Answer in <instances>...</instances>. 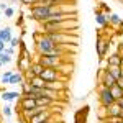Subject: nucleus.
Wrapping results in <instances>:
<instances>
[{"instance_id":"obj_1","label":"nucleus","mask_w":123,"mask_h":123,"mask_svg":"<svg viewBox=\"0 0 123 123\" xmlns=\"http://www.w3.org/2000/svg\"><path fill=\"white\" fill-rule=\"evenodd\" d=\"M35 44H36V53L38 56H56V57H64L66 56L67 46H59L54 44L46 35L41 31L35 33Z\"/></svg>"},{"instance_id":"obj_2","label":"nucleus","mask_w":123,"mask_h":123,"mask_svg":"<svg viewBox=\"0 0 123 123\" xmlns=\"http://www.w3.org/2000/svg\"><path fill=\"white\" fill-rule=\"evenodd\" d=\"M41 31L43 33H72V35H79V20H66V21H59V23H49V21H43L39 23Z\"/></svg>"},{"instance_id":"obj_3","label":"nucleus","mask_w":123,"mask_h":123,"mask_svg":"<svg viewBox=\"0 0 123 123\" xmlns=\"http://www.w3.org/2000/svg\"><path fill=\"white\" fill-rule=\"evenodd\" d=\"M51 17V5H46L44 2H35L33 5H30V18L43 23Z\"/></svg>"},{"instance_id":"obj_4","label":"nucleus","mask_w":123,"mask_h":123,"mask_svg":"<svg viewBox=\"0 0 123 123\" xmlns=\"http://www.w3.org/2000/svg\"><path fill=\"white\" fill-rule=\"evenodd\" d=\"M48 38L51 39L54 44L59 46H77L79 44V35H72V33H44Z\"/></svg>"},{"instance_id":"obj_5","label":"nucleus","mask_w":123,"mask_h":123,"mask_svg":"<svg viewBox=\"0 0 123 123\" xmlns=\"http://www.w3.org/2000/svg\"><path fill=\"white\" fill-rule=\"evenodd\" d=\"M38 61L44 69H59V66L62 62H66L62 57H56V56H38Z\"/></svg>"},{"instance_id":"obj_6","label":"nucleus","mask_w":123,"mask_h":123,"mask_svg":"<svg viewBox=\"0 0 123 123\" xmlns=\"http://www.w3.org/2000/svg\"><path fill=\"white\" fill-rule=\"evenodd\" d=\"M95 49H97V54H98V59L102 61L107 57L108 54V51H110V39L105 38L104 35L100 33L98 36H97V44H95Z\"/></svg>"},{"instance_id":"obj_7","label":"nucleus","mask_w":123,"mask_h":123,"mask_svg":"<svg viewBox=\"0 0 123 123\" xmlns=\"http://www.w3.org/2000/svg\"><path fill=\"white\" fill-rule=\"evenodd\" d=\"M98 102H100V105L102 107H110L112 104H115L117 100L113 98V95H112V92H110V89L108 87H105V85H100L98 87Z\"/></svg>"},{"instance_id":"obj_8","label":"nucleus","mask_w":123,"mask_h":123,"mask_svg":"<svg viewBox=\"0 0 123 123\" xmlns=\"http://www.w3.org/2000/svg\"><path fill=\"white\" fill-rule=\"evenodd\" d=\"M39 77H41L44 82H53V80H64V82H66L67 80V77L62 76L57 69H44Z\"/></svg>"},{"instance_id":"obj_9","label":"nucleus","mask_w":123,"mask_h":123,"mask_svg":"<svg viewBox=\"0 0 123 123\" xmlns=\"http://www.w3.org/2000/svg\"><path fill=\"white\" fill-rule=\"evenodd\" d=\"M18 107L21 110H31V108H35V107H38V105H36V100H35V98L26 97V95H21L18 98Z\"/></svg>"},{"instance_id":"obj_10","label":"nucleus","mask_w":123,"mask_h":123,"mask_svg":"<svg viewBox=\"0 0 123 123\" xmlns=\"http://www.w3.org/2000/svg\"><path fill=\"white\" fill-rule=\"evenodd\" d=\"M20 97H21V92H18V90H3L2 95H0V98L3 102H7V104H12V102L18 100Z\"/></svg>"},{"instance_id":"obj_11","label":"nucleus","mask_w":123,"mask_h":123,"mask_svg":"<svg viewBox=\"0 0 123 123\" xmlns=\"http://www.w3.org/2000/svg\"><path fill=\"white\" fill-rule=\"evenodd\" d=\"M100 85H105V87L112 89L113 85H117V79H115V77L105 69L104 72H102V77H100Z\"/></svg>"},{"instance_id":"obj_12","label":"nucleus","mask_w":123,"mask_h":123,"mask_svg":"<svg viewBox=\"0 0 123 123\" xmlns=\"http://www.w3.org/2000/svg\"><path fill=\"white\" fill-rule=\"evenodd\" d=\"M31 57H23V56H18V61H17V67H18V72L21 74H25L26 71H28L30 67H31Z\"/></svg>"},{"instance_id":"obj_13","label":"nucleus","mask_w":123,"mask_h":123,"mask_svg":"<svg viewBox=\"0 0 123 123\" xmlns=\"http://www.w3.org/2000/svg\"><path fill=\"white\" fill-rule=\"evenodd\" d=\"M95 21H97L98 26L105 28V26L108 25V15H105L100 8H95Z\"/></svg>"},{"instance_id":"obj_14","label":"nucleus","mask_w":123,"mask_h":123,"mask_svg":"<svg viewBox=\"0 0 123 123\" xmlns=\"http://www.w3.org/2000/svg\"><path fill=\"white\" fill-rule=\"evenodd\" d=\"M44 87H46V89H51V90H56L59 94H62L64 89H66V82H64V80H53V82H46Z\"/></svg>"},{"instance_id":"obj_15","label":"nucleus","mask_w":123,"mask_h":123,"mask_svg":"<svg viewBox=\"0 0 123 123\" xmlns=\"http://www.w3.org/2000/svg\"><path fill=\"white\" fill-rule=\"evenodd\" d=\"M49 117H53V112L48 108V110H44V112H41V113L35 115V117H31V120H30L28 123H43L44 120H48Z\"/></svg>"},{"instance_id":"obj_16","label":"nucleus","mask_w":123,"mask_h":123,"mask_svg":"<svg viewBox=\"0 0 123 123\" xmlns=\"http://www.w3.org/2000/svg\"><path fill=\"white\" fill-rule=\"evenodd\" d=\"M107 66H123V57L120 53H113L107 57Z\"/></svg>"},{"instance_id":"obj_17","label":"nucleus","mask_w":123,"mask_h":123,"mask_svg":"<svg viewBox=\"0 0 123 123\" xmlns=\"http://www.w3.org/2000/svg\"><path fill=\"white\" fill-rule=\"evenodd\" d=\"M108 25H112L113 28H123V20L117 15V13H110L108 15Z\"/></svg>"},{"instance_id":"obj_18","label":"nucleus","mask_w":123,"mask_h":123,"mask_svg":"<svg viewBox=\"0 0 123 123\" xmlns=\"http://www.w3.org/2000/svg\"><path fill=\"white\" fill-rule=\"evenodd\" d=\"M122 115V107L117 104H112L110 107H107V117H120Z\"/></svg>"},{"instance_id":"obj_19","label":"nucleus","mask_w":123,"mask_h":123,"mask_svg":"<svg viewBox=\"0 0 123 123\" xmlns=\"http://www.w3.org/2000/svg\"><path fill=\"white\" fill-rule=\"evenodd\" d=\"M87 113H89V107H84V108H79L76 112V123H85L87 120Z\"/></svg>"},{"instance_id":"obj_20","label":"nucleus","mask_w":123,"mask_h":123,"mask_svg":"<svg viewBox=\"0 0 123 123\" xmlns=\"http://www.w3.org/2000/svg\"><path fill=\"white\" fill-rule=\"evenodd\" d=\"M23 82H25V76L18 71H15L13 76L10 77V85H21Z\"/></svg>"},{"instance_id":"obj_21","label":"nucleus","mask_w":123,"mask_h":123,"mask_svg":"<svg viewBox=\"0 0 123 123\" xmlns=\"http://www.w3.org/2000/svg\"><path fill=\"white\" fill-rule=\"evenodd\" d=\"M0 35H2V41L7 43V44H8L10 41H12V38H13V33H12V28H10V26L2 28L0 30Z\"/></svg>"},{"instance_id":"obj_22","label":"nucleus","mask_w":123,"mask_h":123,"mask_svg":"<svg viewBox=\"0 0 123 123\" xmlns=\"http://www.w3.org/2000/svg\"><path fill=\"white\" fill-rule=\"evenodd\" d=\"M54 104H56V100H51L48 97H39L38 100H36V105L38 107H43V108H49V107H53Z\"/></svg>"},{"instance_id":"obj_23","label":"nucleus","mask_w":123,"mask_h":123,"mask_svg":"<svg viewBox=\"0 0 123 123\" xmlns=\"http://www.w3.org/2000/svg\"><path fill=\"white\" fill-rule=\"evenodd\" d=\"M28 82L33 85V87H36V89H44V85H46V82H44L39 76H35L33 79H30Z\"/></svg>"},{"instance_id":"obj_24","label":"nucleus","mask_w":123,"mask_h":123,"mask_svg":"<svg viewBox=\"0 0 123 123\" xmlns=\"http://www.w3.org/2000/svg\"><path fill=\"white\" fill-rule=\"evenodd\" d=\"M30 71H31V74H33V76H41V72L44 71V67L41 66L38 61H35V62H31V67H30Z\"/></svg>"},{"instance_id":"obj_25","label":"nucleus","mask_w":123,"mask_h":123,"mask_svg":"<svg viewBox=\"0 0 123 123\" xmlns=\"http://www.w3.org/2000/svg\"><path fill=\"white\" fill-rule=\"evenodd\" d=\"M107 71H108L115 79L122 77V66H107Z\"/></svg>"},{"instance_id":"obj_26","label":"nucleus","mask_w":123,"mask_h":123,"mask_svg":"<svg viewBox=\"0 0 123 123\" xmlns=\"http://www.w3.org/2000/svg\"><path fill=\"white\" fill-rule=\"evenodd\" d=\"M110 92H112V95H113L115 100H120V98H123V89H122V87L113 85V87L110 89Z\"/></svg>"},{"instance_id":"obj_27","label":"nucleus","mask_w":123,"mask_h":123,"mask_svg":"<svg viewBox=\"0 0 123 123\" xmlns=\"http://www.w3.org/2000/svg\"><path fill=\"white\" fill-rule=\"evenodd\" d=\"M12 57H13V56H10L8 53H5V51H3V53H0V62H2L3 66H5V64H10V62L13 61Z\"/></svg>"},{"instance_id":"obj_28","label":"nucleus","mask_w":123,"mask_h":123,"mask_svg":"<svg viewBox=\"0 0 123 123\" xmlns=\"http://www.w3.org/2000/svg\"><path fill=\"white\" fill-rule=\"evenodd\" d=\"M13 72H15V71H7V72H3V74H2V77H0V80H2V84H8L10 85V77L13 76Z\"/></svg>"},{"instance_id":"obj_29","label":"nucleus","mask_w":123,"mask_h":123,"mask_svg":"<svg viewBox=\"0 0 123 123\" xmlns=\"http://www.w3.org/2000/svg\"><path fill=\"white\" fill-rule=\"evenodd\" d=\"M0 110H2V115H3V117H7V118H10V117L13 115V110H12V107H10L8 104H5Z\"/></svg>"},{"instance_id":"obj_30","label":"nucleus","mask_w":123,"mask_h":123,"mask_svg":"<svg viewBox=\"0 0 123 123\" xmlns=\"http://www.w3.org/2000/svg\"><path fill=\"white\" fill-rule=\"evenodd\" d=\"M20 87H21V95H30V92H31V84H30L28 80H25Z\"/></svg>"},{"instance_id":"obj_31","label":"nucleus","mask_w":123,"mask_h":123,"mask_svg":"<svg viewBox=\"0 0 123 123\" xmlns=\"http://www.w3.org/2000/svg\"><path fill=\"white\" fill-rule=\"evenodd\" d=\"M98 8L102 10V12H104L105 15H110V13H112V10H110V7H108L107 3H104V2H100V3H98Z\"/></svg>"},{"instance_id":"obj_32","label":"nucleus","mask_w":123,"mask_h":123,"mask_svg":"<svg viewBox=\"0 0 123 123\" xmlns=\"http://www.w3.org/2000/svg\"><path fill=\"white\" fill-rule=\"evenodd\" d=\"M15 13H17V12H15V8H13V7H8V8L3 12L5 18H13V17H15Z\"/></svg>"},{"instance_id":"obj_33","label":"nucleus","mask_w":123,"mask_h":123,"mask_svg":"<svg viewBox=\"0 0 123 123\" xmlns=\"http://www.w3.org/2000/svg\"><path fill=\"white\" fill-rule=\"evenodd\" d=\"M8 44H10L12 48H17V46H20V44H21V39H20V38H15V36H13V38H12V41H10Z\"/></svg>"},{"instance_id":"obj_34","label":"nucleus","mask_w":123,"mask_h":123,"mask_svg":"<svg viewBox=\"0 0 123 123\" xmlns=\"http://www.w3.org/2000/svg\"><path fill=\"white\" fill-rule=\"evenodd\" d=\"M5 53H8L10 56H15V48H12V46L5 48Z\"/></svg>"},{"instance_id":"obj_35","label":"nucleus","mask_w":123,"mask_h":123,"mask_svg":"<svg viewBox=\"0 0 123 123\" xmlns=\"http://www.w3.org/2000/svg\"><path fill=\"white\" fill-rule=\"evenodd\" d=\"M20 2H21L23 5H33V3H35V0H20Z\"/></svg>"},{"instance_id":"obj_36","label":"nucleus","mask_w":123,"mask_h":123,"mask_svg":"<svg viewBox=\"0 0 123 123\" xmlns=\"http://www.w3.org/2000/svg\"><path fill=\"white\" fill-rule=\"evenodd\" d=\"M7 8H8V5H7V3H0V13H3Z\"/></svg>"},{"instance_id":"obj_37","label":"nucleus","mask_w":123,"mask_h":123,"mask_svg":"<svg viewBox=\"0 0 123 123\" xmlns=\"http://www.w3.org/2000/svg\"><path fill=\"white\" fill-rule=\"evenodd\" d=\"M5 48H7V43H3V41L0 39V53H3V51H5Z\"/></svg>"},{"instance_id":"obj_38","label":"nucleus","mask_w":123,"mask_h":123,"mask_svg":"<svg viewBox=\"0 0 123 123\" xmlns=\"http://www.w3.org/2000/svg\"><path fill=\"white\" fill-rule=\"evenodd\" d=\"M117 85H118V87H122V89H123V76L117 79Z\"/></svg>"},{"instance_id":"obj_39","label":"nucleus","mask_w":123,"mask_h":123,"mask_svg":"<svg viewBox=\"0 0 123 123\" xmlns=\"http://www.w3.org/2000/svg\"><path fill=\"white\" fill-rule=\"evenodd\" d=\"M17 25H18V26H21V25H23V15H20V18L17 20Z\"/></svg>"},{"instance_id":"obj_40","label":"nucleus","mask_w":123,"mask_h":123,"mask_svg":"<svg viewBox=\"0 0 123 123\" xmlns=\"http://www.w3.org/2000/svg\"><path fill=\"white\" fill-rule=\"evenodd\" d=\"M43 123H54V122H53V117H49V118H48V120H44Z\"/></svg>"},{"instance_id":"obj_41","label":"nucleus","mask_w":123,"mask_h":123,"mask_svg":"<svg viewBox=\"0 0 123 123\" xmlns=\"http://www.w3.org/2000/svg\"><path fill=\"white\" fill-rule=\"evenodd\" d=\"M117 104L122 107V110H123V98H120V100H117Z\"/></svg>"},{"instance_id":"obj_42","label":"nucleus","mask_w":123,"mask_h":123,"mask_svg":"<svg viewBox=\"0 0 123 123\" xmlns=\"http://www.w3.org/2000/svg\"><path fill=\"white\" fill-rule=\"evenodd\" d=\"M15 123H26V122H23L21 118H18V122H15Z\"/></svg>"},{"instance_id":"obj_43","label":"nucleus","mask_w":123,"mask_h":123,"mask_svg":"<svg viewBox=\"0 0 123 123\" xmlns=\"http://www.w3.org/2000/svg\"><path fill=\"white\" fill-rule=\"evenodd\" d=\"M10 3H17V2H18V0H8Z\"/></svg>"},{"instance_id":"obj_44","label":"nucleus","mask_w":123,"mask_h":123,"mask_svg":"<svg viewBox=\"0 0 123 123\" xmlns=\"http://www.w3.org/2000/svg\"><path fill=\"white\" fill-rule=\"evenodd\" d=\"M2 66H3V64H2V62H0V67H2Z\"/></svg>"},{"instance_id":"obj_45","label":"nucleus","mask_w":123,"mask_h":123,"mask_svg":"<svg viewBox=\"0 0 123 123\" xmlns=\"http://www.w3.org/2000/svg\"><path fill=\"white\" fill-rule=\"evenodd\" d=\"M0 95H2V92H0ZM0 100H2V98H0Z\"/></svg>"},{"instance_id":"obj_46","label":"nucleus","mask_w":123,"mask_h":123,"mask_svg":"<svg viewBox=\"0 0 123 123\" xmlns=\"http://www.w3.org/2000/svg\"><path fill=\"white\" fill-rule=\"evenodd\" d=\"M120 2H123V0H120Z\"/></svg>"},{"instance_id":"obj_47","label":"nucleus","mask_w":123,"mask_h":123,"mask_svg":"<svg viewBox=\"0 0 123 123\" xmlns=\"http://www.w3.org/2000/svg\"><path fill=\"white\" fill-rule=\"evenodd\" d=\"M0 123H2V120H0Z\"/></svg>"}]
</instances>
